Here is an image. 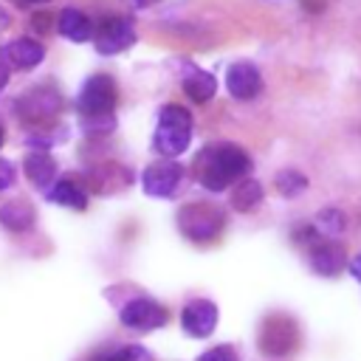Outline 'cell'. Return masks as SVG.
Masks as SVG:
<instances>
[{
    "label": "cell",
    "mask_w": 361,
    "mask_h": 361,
    "mask_svg": "<svg viewBox=\"0 0 361 361\" xmlns=\"http://www.w3.org/2000/svg\"><path fill=\"white\" fill-rule=\"evenodd\" d=\"M254 161L251 155L231 141H214L206 144L195 158V178L209 192H226L237 180L248 178Z\"/></svg>",
    "instance_id": "obj_1"
},
{
    "label": "cell",
    "mask_w": 361,
    "mask_h": 361,
    "mask_svg": "<svg viewBox=\"0 0 361 361\" xmlns=\"http://www.w3.org/2000/svg\"><path fill=\"white\" fill-rule=\"evenodd\" d=\"M116 102H118V90H116L113 76H107V73L87 76L76 96V107H79L85 133H90V135L110 133L116 127V116H113Z\"/></svg>",
    "instance_id": "obj_2"
},
{
    "label": "cell",
    "mask_w": 361,
    "mask_h": 361,
    "mask_svg": "<svg viewBox=\"0 0 361 361\" xmlns=\"http://www.w3.org/2000/svg\"><path fill=\"white\" fill-rule=\"evenodd\" d=\"M189 141H192V113L172 102L164 104L158 110V124H155V138H152V147L158 149V155L175 158L186 152Z\"/></svg>",
    "instance_id": "obj_3"
},
{
    "label": "cell",
    "mask_w": 361,
    "mask_h": 361,
    "mask_svg": "<svg viewBox=\"0 0 361 361\" xmlns=\"http://www.w3.org/2000/svg\"><path fill=\"white\" fill-rule=\"evenodd\" d=\"M178 228H180V234L186 240H192L197 245H206V243H214L223 234L226 214L212 203L195 200V203H186L178 212Z\"/></svg>",
    "instance_id": "obj_4"
},
{
    "label": "cell",
    "mask_w": 361,
    "mask_h": 361,
    "mask_svg": "<svg viewBox=\"0 0 361 361\" xmlns=\"http://www.w3.org/2000/svg\"><path fill=\"white\" fill-rule=\"evenodd\" d=\"M183 180V166L175 158H158L152 161L141 175V189L149 197H172Z\"/></svg>",
    "instance_id": "obj_5"
},
{
    "label": "cell",
    "mask_w": 361,
    "mask_h": 361,
    "mask_svg": "<svg viewBox=\"0 0 361 361\" xmlns=\"http://www.w3.org/2000/svg\"><path fill=\"white\" fill-rule=\"evenodd\" d=\"M118 319H121L124 327L147 333V330H155V327H164L166 324V307L161 302L149 299V296H135V299H130L121 307Z\"/></svg>",
    "instance_id": "obj_6"
},
{
    "label": "cell",
    "mask_w": 361,
    "mask_h": 361,
    "mask_svg": "<svg viewBox=\"0 0 361 361\" xmlns=\"http://www.w3.org/2000/svg\"><path fill=\"white\" fill-rule=\"evenodd\" d=\"M93 42H96V51L104 54V56L121 54V51H127L135 42V25H133L130 17H107L96 28Z\"/></svg>",
    "instance_id": "obj_7"
},
{
    "label": "cell",
    "mask_w": 361,
    "mask_h": 361,
    "mask_svg": "<svg viewBox=\"0 0 361 361\" xmlns=\"http://www.w3.org/2000/svg\"><path fill=\"white\" fill-rule=\"evenodd\" d=\"M45 48L31 37H17L6 45H0V65L6 71H31L42 62Z\"/></svg>",
    "instance_id": "obj_8"
},
{
    "label": "cell",
    "mask_w": 361,
    "mask_h": 361,
    "mask_svg": "<svg viewBox=\"0 0 361 361\" xmlns=\"http://www.w3.org/2000/svg\"><path fill=\"white\" fill-rule=\"evenodd\" d=\"M217 305L209 299H192L183 305L180 310V327L192 336V338H206L214 333L217 327Z\"/></svg>",
    "instance_id": "obj_9"
},
{
    "label": "cell",
    "mask_w": 361,
    "mask_h": 361,
    "mask_svg": "<svg viewBox=\"0 0 361 361\" xmlns=\"http://www.w3.org/2000/svg\"><path fill=\"white\" fill-rule=\"evenodd\" d=\"M259 347L262 353H271V355H285L296 347V327L290 319L285 316H268L265 324H262V333H259Z\"/></svg>",
    "instance_id": "obj_10"
},
{
    "label": "cell",
    "mask_w": 361,
    "mask_h": 361,
    "mask_svg": "<svg viewBox=\"0 0 361 361\" xmlns=\"http://www.w3.org/2000/svg\"><path fill=\"white\" fill-rule=\"evenodd\" d=\"M226 90L231 99L237 102H251L259 96L262 90V76L257 71V65L251 62H234L228 71H226Z\"/></svg>",
    "instance_id": "obj_11"
},
{
    "label": "cell",
    "mask_w": 361,
    "mask_h": 361,
    "mask_svg": "<svg viewBox=\"0 0 361 361\" xmlns=\"http://www.w3.org/2000/svg\"><path fill=\"white\" fill-rule=\"evenodd\" d=\"M17 107H20V118H25V121H45L54 113H59V93L37 87L25 99H20Z\"/></svg>",
    "instance_id": "obj_12"
},
{
    "label": "cell",
    "mask_w": 361,
    "mask_h": 361,
    "mask_svg": "<svg viewBox=\"0 0 361 361\" xmlns=\"http://www.w3.org/2000/svg\"><path fill=\"white\" fill-rule=\"evenodd\" d=\"M344 265V251L333 240L324 243H310V268L322 276H336Z\"/></svg>",
    "instance_id": "obj_13"
},
{
    "label": "cell",
    "mask_w": 361,
    "mask_h": 361,
    "mask_svg": "<svg viewBox=\"0 0 361 361\" xmlns=\"http://www.w3.org/2000/svg\"><path fill=\"white\" fill-rule=\"evenodd\" d=\"M23 169H25V178L37 189H42V192H48L51 183H54V178H56V161L48 152H31L23 161Z\"/></svg>",
    "instance_id": "obj_14"
},
{
    "label": "cell",
    "mask_w": 361,
    "mask_h": 361,
    "mask_svg": "<svg viewBox=\"0 0 361 361\" xmlns=\"http://www.w3.org/2000/svg\"><path fill=\"white\" fill-rule=\"evenodd\" d=\"M56 25H59V34L68 37L71 42H85V39L93 37V23H90V17H87L85 11H79V8H65V11H59Z\"/></svg>",
    "instance_id": "obj_15"
},
{
    "label": "cell",
    "mask_w": 361,
    "mask_h": 361,
    "mask_svg": "<svg viewBox=\"0 0 361 361\" xmlns=\"http://www.w3.org/2000/svg\"><path fill=\"white\" fill-rule=\"evenodd\" d=\"M45 195H48L51 203H59V206H68V209H76V212L87 209V195H85V189H82L76 180H71V178L54 180Z\"/></svg>",
    "instance_id": "obj_16"
},
{
    "label": "cell",
    "mask_w": 361,
    "mask_h": 361,
    "mask_svg": "<svg viewBox=\"0 0 361 361\" xmlns=\"http://www.w3.org/2000/svg\"><path fill=\"white\" fill-rule=\"evenodd\" d=\"M214 90H217V79H214L209 71L192 68V71L183 76V93H186L192 102H197V104L209 102V99L214 96Z\"/></svg>",
    "instance_id": "obj_17"
},
{
    "label": "cell",
    "mask_w": 361,
    "mask_h": 361,
    "mask_svg": "<svg viewBox=\"0 0 361 361\" xmlns=\"http://www.w3.org/2000/svg\"><path fill=\"white\" fill-rule=\"evenodd\" d=\"M262 203V183L254 178H243L231 189V209L234 212H251Z\"/></svg>",
    "instance_id": "obj_18"
},
{
    "label": "cell",
    "mask_w": 361,
    "mask_h": 361,
    "mask_svg": "<svg viewBox=\"0 0 361 361\" xmlns=\"http://www.w3.org/2000/svg\"><path fill=\"white\" fill-rule=\"evenodd\" d=\"M0 223L8 231H25V228L34 226V209L25 200H8L0 209Z\"/></svg>",
    "instance_id": "obj_19"
},
{
    "label": "cell",
    "mask_w": 361,
    "mask_h": 361,
    "mask_svg": "<svg viewBox=\"0 0 361 361\" xmlns=\"http://www.w3.org/2000/svg\"><path fill=\"white\" fill-rule=\"evenodd\" d=\"M316 234H322L324 240H333V237H338L344 228H347V214L341 212V209H336V206H327V209H322L319 214H316V220H313V226H310Z\"/></svg>",
    "instance_id": "obj_20"
},
{
    "label": "cell",
    "mask_w": 361,
    "mask_h": 361,
    "mask_svg": "<svg viewBox=\"0 0 361 361\" xmlns=\"http://www.w3.org/2000/svg\"><path fill=\"white\" fill-rule=\"evenodd\" d=\"M274 186L282 197H299L307 189V178L296 169H279L276 178H274Z\"/></svg>",
    "instance_id": "obj_21"
},
{
    "label": "cell",
    "mask_w": 361,
    "mask_h": 361,
    "mask_svg": "<svg viewBox=\"0 0 361 361\" xmlns=\"http://www.w3.org/2000/svg\"><path fill=\"white\" fill-rule=\"evenodd\" d=\"M93 361H152V355L141 347V344H127L116 353H107V355H99Z\"/></svg>",
    "instance_id": "obj_22"
},
{
    "label": "cell",
    "mask_w": 361,
    "mask_h": 361,
    "mask_svg": "<svg viewBox=\"0 0 361 361\" xmlns=\"http://www.w3.org/2000/svg\"><path fill=\"white\" fill-rule=\"evenodd\" d=\"M197 361H240L237 358V353H234V347H228V344H220V347H212V350H206Z\"/></svg>",
    "instance_id": "obj_23"
},
{
    "label": "cell",
    "mask_w": 361,
    "mask_h": 361,
    "mask_svg": "<svg viewBox=\"0 0 361 361\" xmlns=\"http://www.w3.org/2000/svg\"><path fill=\"white\" fill-rule=\"evenodd\" d=\"M11 183H14V164L6 161V158H0V192L8 189Z\"/></svg>",
    "instance_id": "obj_24"
},
{
    "label": "cell",
    "mask_w": 361,
    "mask_h": 361,
    "mask_svg": "<svg viewBox=\"0 0 361 361\" xmlns=\"http://www.w3.org/2000/svg\"><path fill=\"white\" fill-rule=\"evenodd\" d=\"M350 274H353V276H355V279L361 282V254L350 259Z\"/></svg>",
    "instance_id": "obj_25"
},
{
    "label": "cell",
    "mask_w": 361,
    "mask_h": 361,
    "mask_svg": "<svg viewBox=\"0 0 361 361\" xmlns=\"http://www.w3.org/2000/svg\"><path fill=\"white\" fill-rule=\"evenodd\" d=\"M8 23H11V14L0 6V31H6V28H8Z\"/></svg>",
    "instance_id": "obj_26"
},
{
    "label": "cell",
    "mask_w": 361,
    "mask_h": 361,
    "mask_svg": "<svg viewBox=\"0 0 361 361\" xmlns=\"http://www.w3.org/2000/svg\"><path fill=\"white\" fill-rule=\"evenodd\" d=\"M6 76H8V71L0 65V90H3V85H6Z\"/></svg>",
    "instance_id": "obj_27"
},
{
    "label": "cell",
    "mask_w": 361,
    "mask_h": 361,
    "mask_svg": "<svg viewBox=\"0 0 361 361\" xmlns=\"http://www.w3.org/2000/svg\"><path fill=\"white\" fill-rule=\"evenodd\" d=\"M20 3H45V0H20Z\"/></svg>",
    "instance_id": "obj_28"
},
{
    "label": "cell",
    "mask_w": 361,
    "mask_h": 361,
    "mask_svg": "<svg viewBox=\"0 0 361 361\" xmlns=\"http://www.w3.org/2000/svg\"><path fill=\"white\" fill-rule=\"evenodd\" d=\"M0 147H3V127H0Z\"/></svg>",
    "instance_id": "obj_29"
}]
</instances>
